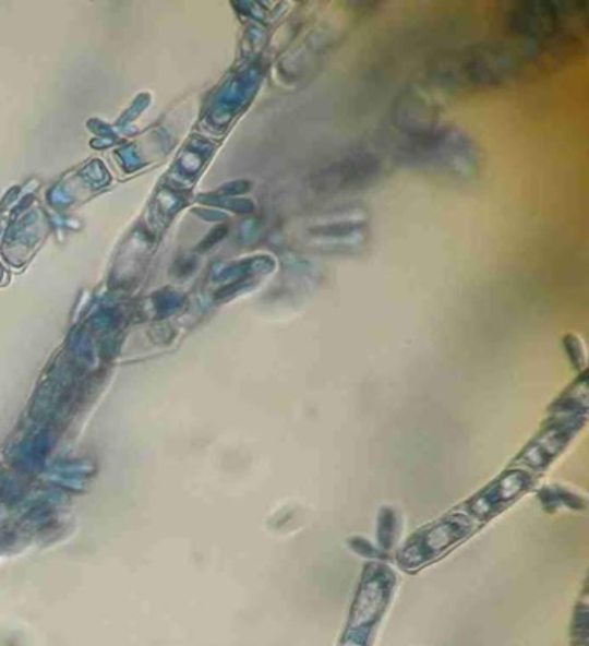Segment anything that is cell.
<instances>
[{
	"mask_svg": "<svg viewBox=\"0 0 589 646\" xmlns=\"http://www.w3.org/2000/svg\"><path fill=\"white\" fill-rule=\"evenodd\" d=\"M503 50L491 49H476L473 52H461V55L452 58V61L444 62L441 67H436L441 75L448 73L449 82L458 83V85H482V83L498 82L505 71L510 70L512 64L508 58H503Z\"/></svg>",
	"mask_w": 589,
	"mask_h": 646,
	"instance_id": "cell-1",
	"label": "cell"
},
{
	"mask_svg": "<svg viewBox=\"0 0 589 646\" xmlns=\"http://www.w3.org/2000/svg\"><path fill=\"white\" fill-rule=\"evenodd\" d=\"M377 162L370 158H349L334 163L316 175L315 189L322 194H339V192L357 191L366 186L377 175Z\"/></svg>",
	"mask_w": 589,
	"mask_h": 646,
	"instance_id": "cell-2",
	"label": "cell"
}]
</instances>
